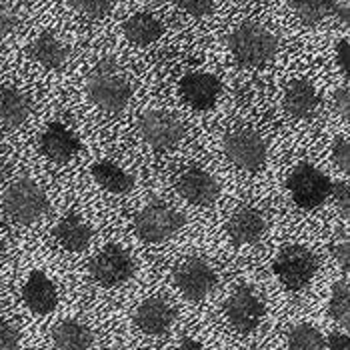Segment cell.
<instances>
[{
  "label": "cell",
  "mask_w": 350,
  "mask_h": 350,
  "mask_svg": "<svg viewBox=\"0 0 350 350\" xmlns=\"http://www.w3.org/2000/svg\"><path fill=\"white\" fill-rule=\"evenodd\" d=\"M228 46L244 66H262L278 53V38L269 28L256 23H244L230 32Z\"/></svg>",
  "instance_id": "obj_1"
},
{
  "label": "cell",
  "mask_w": 350,
  "mask_h": 350,
  "mask_svg": "<svg viewBox=\"0 0 350 350\" xmlns=\"http://www.w3.org/2000/svg\"><path fill=\"white\" fill-rule=\"evenodd\" d=\"M88 98L105 112H120L133 96V86L122 79L114 66L100 64L86 82Z\"/></svg>",
  "instance_id": "obj_2"
},
{
  "label": "cell",
  "mask_w": 350,
  "mask_h": 350,
  "mask_svg": "<svg viewBox=\"0 0 350 350\" xmlns=\"http://www.w3.org/2000/svg\"><path fill=\"white\" fill-rule=\"evenodd\" d=\"M46 208L49 198L44 190L30 178H21L12 183L4 194V211L18 224H30L38 220L46 213Z\"/></svg>",
  "instance_id": "obj_3"
},
{
  "label": "cell",
  "mask_w": 350,
  "mask_h": 350,
  "mask_svg": "<svg viewBox=\"0 0 350 350\" xmlns=\"http://www.w3.org/2000/svg\"><path fill=\"white\" fill-rule=\"evenodd\" d=\"M183 226H185V216L162 202H152L142 211H138L135 216L136 237L148 244H159L170 239Z\"/></svg>",
  "instance_id": "obj_4"
},
{
  "label": "cell",
  "mask_w": 350,
  "mask_h": 350,
  "mask_svg": "<svg viewBox=\"0 0 350 350\" xmlns=\"http://www.w3.org/2000/svg\"><path fill=\"white\" fill-rule=\"evenodd\" d=\"M288 190L300 208H317L332 194V180L308 162H300L291 172Z\"/></svg>",
  "instance_id": "obj_5"
},
{
  "label": "cell",
  "mask_w": 350,
  "mask_h": 350,
  "mask_svg": "<svg viewBox=\"0 0 350 350\" xmlns=\"http://www.w3.org/2000/svg\"><path fill=\"white\" fill-rule=\"evenodd\" d=\"M274 274L280 278V282L291 288V291H302L310 280L312 276L317 274L319 270V260L317 256L304 248V246H288L284 248L278 258L274 260L272 265Z\"/></svg>",
  "instance_id": "obj_6"
},
{
  "label": "cell",
  "mask_w": 350,
  "mask_h": 350,
  "mask_svg": "<svg viewBox=\"0 0 350 350\" xmlns=\"http://www.w3.org/2000/svg\"><path fill=\"white\" fill-rule=\"evenodd\" d=\"M88 272L94 282H98L105 288H114L124 284L133 272H135V262L131 254L120 248L118 244H108L103 248L88 265Z\"/></svg>",
  "instance_id": "obj_7"
},
{
  "label": "cell",
  "mask_w": 350,
  "mask_h": 350,
  "mask_svg": "<svg viewBox=\"0 0 350 350\" xmlns=\"http://www.w3.org/2000/svg\"><path fill=\"white\" fill-rule=\"evenodd\" d=\"M138 135L142 136L144 142H148L159 150H170L183 140L185 126L176 116L161 110H152L140 116Z\"/></svg>",
  "instance_id": "obj_8"
},
{
  "label": "cell",
  "mask_w": 350,
  "mask_h": 350,
  "mask_svg": "<svg viewBox=\"0 0 350 350\" xmlns=\"http://www.w3.org/2000/svg\"><path fill=\"white\" fill-rule=\"evenodd\" d=\"M224 150L230 162L244 170H258L267 162V144L254 131H232L224 138Z\"/></svg>",
  "instance_id": "obj_9"
},
{
  "label": "cell",
  "mask_w": 350,
  "mask_h": 350,
  "mask_svg": "<svg viewBox=\"0 0 350 350\" xmlns=\"http://www.w3.org/2000/svg\"><path fill=\"white\" fill-rule=\"evenodd\" d=\"M172 278L178 291L183 293V297H187L189 300H202L208 297L216 286L215 270L200 258H190L187 262H183L174 270Z\"/></svg>",
  "instance_id": "obj_10"
},
{
  "label": "cell",
  "mask_w": 350,
  "mask_h": 350,
  "mask_svg": "<svg viewBox=\"0 0 350 350\" xmlns=\"http://www.w3.org/2000/svg\"><path fill=\"white\" fill-rule=\"evenodd\" d=\"M226 317L239 332L248 334L262 323L265 302L258 298V295H254L250 286H241L226 302Z\"/></svg>",
  "instance_id": "obj_11"
},
{
  "label": "cell",
  "mask_w": 350,
  "mask_h": 350,
  "mask_svg": "<svg viewBox=\"0 0 350 350\" xmlns=\"http://www.w3.org/2000/svg\"><path fill=\"white\" fill-rule=\"evenodd\" d=\"M178 192L185 200L196 206H211L220 196V187L208 172L200 168H190L178 178Z\"/></svg>",
  "instance_id": "obj_12"
},
{
  "label": "cell",
  "mask_w": 350,
  "mask_h": 350,
  "mask_svg": "<svg viewBox=\"0 0 350 350\" xmlns=\"http://www.w3.org/2000/svg\"><path fill=\"white\" fill-rule=\"evenodd\" d=\"M222 86L216 77L206 72H190L180 81L183 98L196 110H208L215 107Z\"/></svg>",
  "instance_id": "obj_13"
},
{
  "label": "cell",
  "mask_w": 350,
  "mask_h": 350,
  "mask_svg": "<svg viewBox=\"0 0 350 350\" xmlns=\"http://www.w3.org/2000/svg\"><path fill=\"white\" fill-rule=\"evenodd\" d=\"M40 148L46 159L62 164V162L70 161L81 150V142L68 126L60 122H53L44 131V135L40 136Z\"/></svg>",
  "instance_id": "obj_14"
},
{
  "label": "cell",
  "mask_w": 350,
  "mask_h": 350,
  "mask_svg": "<svg viewBox=\"0 0 350 350\" xmlns=\"http://www.w3.org/2000/svg\"><path fill=\"white\" fill-rule=\"evenodd\" d=\"M176 321V312L174 308L162 300V298H148L144 300L138 310L135 312V323L136 326L146 332V334H164L172 324Z\"/></svg>",
  "instance_id": "obj_15"
},
{
  "label": "cell",
  "mask_w": 350,
  "mask_h": 350,
  "mask_svg": "<svg viewBox=\"0 0 350 350\" xmlns=\"http://www.w3.org/2000/svg\"><path fill=\"white\" fill-rule=\"evenodd\" d=\"M23 298L27 306L36 314H51L58 304V293L53 280L44 272H32L23 288Z\"/></svg>",
  "instance_id": "obj_16"
},
{
  "label": "cell",
  "mask_w": 350,
  "mask_h": 350,
  "mask_svg": "<svg viewBox=\"0 0 350 350\" xmlns=\"http://www.w3.org/2000/svg\"><path fill=\"white\" fill-rule=\"evenodd\" d=\"M267 228V220L260 211L256 208H241L237 211L232 218L228 220V237L237 244H252L256 243Z\"/></svg>",
  "instance_id": "obj_17"
},
{
  "label": "cell",
  "mask_w": 350,
  "mask_h": 350,
  "mask_svg": "<svg viewBox=\"0 0 350 350\" xmlns=\"http://www.w3.org/2000/svg\"><path fill=\"white\" fill-rule=\"evenodd\" d=\"M319 105H321V98L310 82L295 81L288 84V88L284 92V110L293 118L304 120V118L314 116Z\"/></svg>",
  "instance_id": "obj_18"
},
{
  "label": "cell",
  "mask_w": 350,
  "mask_h": 350,
  "mask_svg": "<svg viewBox=\"0 0 350 350\" xmlns=\"http://www.w3.org/2000/svg\"><path fill=\"white\" fill-rule=\"evenodd\" d=\"M56 243L62 248L70 250V252H81L84 250L90 239H92V230L90 226L82 220L79 215L64 216L53 230Z\"/></svg>",
  "instance_id": "obj_19"
},
{
  "label": "cell",
  "mask_w": 350,
  "mask_h": 350,
  "mask_svg": "<svg viewBox=\"0 0 350 350\" xmlns=\"http://www.w3.org/2000/svg\"><path fill=\"white\" fill-rule=\"evenodd\" d=\"M30 98L16 88H0V124L6 129H16L25 124L30 114Z\"/></svg>",
  "instance_id": "obj_20"
},
{
  "label": "cell",
  "mask_w": 350,
  "mask_h": 350,
  "mask_svg": "<svg viewBox=\"0 0 350 350\" xmlns=\"http://www.w3.org/2000/svg\"><path fill=\"white\" fill-rule=\"evenodd\" d=\"M122 32L133 44L146 46V44L157 42L162 36V23L154 14L138 12V14H133L131 18L124 21Z\"/></svg>",
  "instance_id": "obj_21"
},
{
  "label": "cell",
  "mask_w": 350,
  "mask_h": 350,
  "mask_svg": "<svg viewBox=\"0 0 350 350\" xmlns=\"http://www.w3.org/2000/svg\"><path fill=\"white\" fill-rule=\"evenodd\" d=\"M56 350H88L92 345V332L88 326L77 321H64L53 332Z\"/></svg>",
  "instance_id": "obj_22"
},
{
  "label": "cell",
  "mask_w": 350,
  "mask_h": 350,
  "mask_svg": "<svg viewBox=\"0 0 350 350\" xmlns=\"http://www.w3.org/2000/svg\"><path fill=\"white\" fill-rule=\"evenodd\" d=\"M30 56L44 68H60L68 58V49L51 32H44L30 44Z\"/></svg>",
  "instance_id": "obj_23"
},
{
  "label": "cell",
  "mask_w": 350,
  "mask_h": 350,
  "mask_svg": "<svg viewBox=\"0 0 350 350\" xmlns=\"http://www.w3.org/2000/svg\"><path fill=\"white\" fill-rule=\"evenodd\" d=\"M90 172H92V178L103 189L112 192V194H126L129 190L133 189V185H135L133 178L120 166H116L114 162H96V164H92Z\"/></svg>",
  "instance_id": "obj_24"
},
{
  "label": "cell",
  "mask_w": 350,
  "mask_h": 350,
  "mask_svg": "<svg viewBox=\"0 0 350 350\" xmlns=\"http://www.w3.org/2000/svg\"><path fill=\"white\" fill-rule=\"evenodd\" d=\"M293 8L304 25L314 27L323 23L324 18L334 14L336 2L334 0H293Z\"/></svg>",
  "instance_id": "obj_25"
},
{
  "label": "cell",
  "mask_w": 350,
  "mask_h": 350,
  "mask_svg": "<svg viewBox=\"0 0 350 350\" xmlns=\"http://www.w3.org/2000/svg\"><path fill=\"white\" fill-rule=\"evenodd\" d=\"M323 334L310 324H297L288 332V350H323Z\"/></svg>",
  "instance_id": "obj_26"
},
{
  "label": "cell",
  "mask_w": 350,
  "mask_h": 350,
  "mask_svg": "<svg viewBox=\"0 0 350 350\" xmlns=\"http://www.w3.org/2000/svg\"><path fill=\"white\" fill-rule=\"evenodd\" d=\"M328 312L338 324L347 326L350 324V288L347 282H336L332 286V295L328 302Z\"/></svg>",
  "instance_id": "obj_27"
},
{
  "label": "cell",
  "mask_w": 350,
  "mask_h": 350,
  "mask_svg": "<svg viewBox=\"0 0 350 350\" xmlns=\"http://www.w3.org/2000/svg\"><path fill=\"white\" fill-rule=\"evenodd\" d=\"M68 4L88 18H103L114 6V0H68Z\"/></svg>",
  "instance_id": "obj_28"
},
{
  "label": "cell",
  "mask_w": 350,
  "mask_h": 350,
  "mask_svg": "<svg viewBox=\"0 0 350 350\" xmlns=\"http://www.w3.org/2000/svg\"><path fill=\"white\" fill-rule=\"evenodd\" d=\"M336 204H338V211L345 218L350 216V185L347 180H340V183H332V194Z\"/></svg>",
  "instance_id": "obj_29"
},
{
  "label": "cell",
  "mask_w": 350,
  "mask_h": 350,
  "mask_svg": "<svg viewBox=\"0 0 350 350\" xmlns=\"http://www.w3.org/2000/svg\"><path fill=\"white\" fill-rule=\"evenodd\" d=\"M172 2L192 16H204L215 8L216 0H172Z\"/></svg>",
  "instance_id": "obj_30"
},
{
  "label": "cell",
  "mask_w": 350,
  "mask_h": 350,
  "mask_svg": "<svg viewBox=\"0 0 350 350\" xmlns=\"http://www.w3.org/2000/svg\"><path fill=\"white\" fill-rule=\"evenodd\" d=\"M332 157L334 162L338 164L340 170H345L347 174L350 172V144L347 138H338L334 142V148H332Z\"/></svg>",
  "instance_id": "obj_31"
},
{
  "label": "cell",
  "mask_w": 350,
  "mask_h": 350,
  "mask_svg": "<svg viewBox=\"0 0 350 350\" xmlns=\"http://www.w3.org/2000/svg\"><path fill=\"white\" fill-rule=\"evenodd\" d=\"M18 345V330L0 319V350H14Z\"/></svg>",
  "instance_id": "obj_32"
},
{
  "label": "cell",
  "mask_w": 350,
  "mask_h": 350,
  "mask_svg": "<svg viewBox=\"0 0 350 350\" xmlns=\"http://www.w3.org/2000/svg\"><path fill=\"white\" fill-rule=\"evenodd\" d=\"M14 28H16V14H14V10L4 0H0V38L8 36Z\"/></svg>",
  "instance_id": "obj_33"
},
{
  "label": "cell",
  "mask_w": 350,
  "mask_h": 350,
  "mask_svg": "<svg viewBox=\"0 0 350 350\" xmlns=\"http://www.w3.org/2000/svg\"><path fill=\"white\" fill-rule=\"evenodd\" d=\"M330 252H332V256H334V260L342 267L345 270H349L350 267V243L349 241H338V243L332 244V248H330Z\"/></svg>",
  "instance_id": "obj_34"
},
{
  "label": "cell",
  "mask_w": 350,
  "mask_h": 350,
  "mask_svg": "<svg viewBox=\"0 0 350 350\" xmlns=\"http://www.w3.org/2000/svg\"><path fill=\"white\" fill-rule=\"evenodd\" d=\"M334 110H336L340 116H345V118H349L350 116L349 86H342V88H338V90H336V94H334Z\"/></svg>",
  "instance_id": "obj_35"
},
{
  "label": "cell",
  "mask_w": 350,
  "mask_h": 350,
  "mask_svg": "<svg viewBox=\"0 0 350 350\" xmlns=\"http://www.w3.org/2000/svg\"><path fill=\"white\" fill-rule=\"evenodd\" d=\"M336 60H338V66H340V70L345 72V77H349L350 75V42L345 38V40H340L338 42V46H336Z\"/></svg>",
  "instance_id": "obj_36"
},
{
  "label": "cell",
  "mask_w": 350,
  "mask_h": 350,
  "mask_svg": "<svg viewBox=\"0 0 350 350\" xmlns=\"http://www.w3.org/2000/svg\"><path fill=\"white\" fill-rule=\"evenodd\" d=\"M324 347H328V350H350L349 334L332 332V334L324 340Z\"/></svg>",
  "instance_id": "obj_37"
},
{
  "label": "cell",
  "mask_w": 350,
  "mask_h": 350,
  "mask_svg": "<svg viewBox=\"0 0 350 350\" xmlns=\"http://www.w3.org/2000/svg\"><path fill=\"white\" fill-rule=\"evenodd\" d=\"M334 16H338V18H340V23L349 25V21H350L349 4H336V8H334Z\"/></svg>",
  "instance_id": "obj_38"
},
{
  "label": "cell",
  "mask_w": 350,
  "mask_h": 350,
  "mask_svg": "<svg viewBox=\"0 0 350 350\" xmlns=\"http://www.w3.org/2000/svg\"><path fill=\"white\" fill-rule=\"evenodd\" d=\"M176 350H204L196 340H192V338H185L183 342H180V347Z\"/></svg>",
  "instance_id": "obj_39"
}]
</instances>
